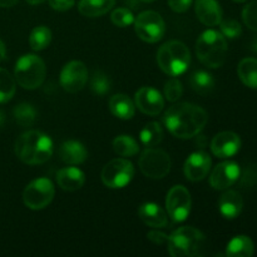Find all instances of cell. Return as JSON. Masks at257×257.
I'll use <instances>...</instances> for the list:
<instances>
[{
  "label": "cell",
  "instance_id": "f6af8a7d",
  "mask_svg": "<svg viewBox=\"0 0 257 257\" xmlns=\"http://www.w3.org/2000/svg\"><path fill=\"white\" fill-rule=\"evenodd\" d=\"M143 3H153V2H156V0H142Z\"/></svg>",
  "mask_w": 257,
  "mask_h": 257
},
{
  "label": "cell",
  "instance_id": "44dd1931",
  "mask_svg": "<svg viewBox=\"0 0 257 257\" xmlns=\"http://www.w3.org/2000/svg\"><path fill=\"white\" fill-rule=\"evenodd\" d=\"M59 156L63 162L68 165H80L87 160L88 152L78 141H65L60 146Z\"/></svg>",
  "mask_w": 257,
  "mask_h": 257
},
{
  "label": "cell",
  "instance_id": "1f68e13d",
  "mask_svg": "<svg viewBox=\"0 0 257 257\" xmlns=\"http://www.w3.org/2000/svg\"><path fill=\"white\" fill-rule=\"evenodd\" d=\"M110 19L115 27L125 28L135 23V15L127 8H117V9L113 10Z\"/></svg>",
  "mask_w": 257,
  "mask_h": 257
},
{
  "label": "cell",
  "instance_id": "e575fe53",
  "mask_svg": "<svg viewBox=\"0 0 257 257\" xmlns=\"http://www.w3.org/2000/svg\"><path fill=\"white\" fill-rule=\"evenodd\" d=\"M242 20L248 29L257 32V0L251 2L243 8Z\"/></svg>",
  "mask_w": 257,
  "mask_h": 257
},
{
  "label": "cell",
  "instance_id": "d6a6232c",
  "mask_svg": "<svg viewBox=\"0 0 257 257\" xmlns=\"http://www.w3.org/2000/svg\"><path fill=\"white\" fill-rule=\"evenodd\" d=\"M90 88H92L93 93L97 95H104L110 90V80L104 73L95 72L92 78V83H90Z\"/></svg>",
  "mask_w": 257,
  "mask_h": 257
},
{
  "label": "cell",
  "instance_id": "5b68a950",
  "mask_svg": "<svg viewBox=\"0 0 257 257\" xmlns=\"http://www.w3.org/2000/svg\"><path fill=\"white\" fill-rule=\"evenodd\" d=\"M205 235L192 226H185L168 236V252L173 257L198 256L205 245Z\"/></svg>",
  "mask_w": 257,
  "mask_h": 257
},
{
  "label": "cell",
  "instance_id": "e0dca14e",
  "mask_svg": "<svg viewBox=\"0 0 257 257\" xmlns=\"http://www.w3.org/2000/svg\"><path fill=\"white\" fill-rule=\"evenodd\" d=\"M195 12L198 20L207 27L218 25L222 20V9L217 0H196Z\"/></svg>",
  "mask_w": 257,
  "mask_h": 257
},
{
  "label": "cell",
  "instance_id": "d6986e66",
  "mask_svg": "<svg viewBox=\"0 0 257 257\" xmlns=\"http://www.w3.org/2000/svg\"><path fill=\"white\" fill-rule=\"evenodd\" d=\"M243 208V200L237 191L228 190L221 196L218 201V210L220 213L227 220H233L238 217Z\"/></svg>",
  "mask_w": 257,
  "mask_h": 257
},
{
  "label": "cell",
  "instance_id": "7bdbcfd3",
  "mask_svg": "<svg viewBox=\"0 0 257 257\" xmlns=\"http://www.w3.org/2000/svg\"><path fill=\"white\" fill-rule=\"evenodd\" d=\"M3 123H4V114H3V113L0 112V125H2Z\"/></svg>",
  "mask_w": 257,
  "mask_h": 257
},
{
  "label": "cell",
  "instance_id": "7a4b0ae2",
  "mask_svg": "<svg viewBox=\"0 0 257 257\" xmlns=\"http://www.w3.org/2000/svg\"><path fill=\"white\" fill-rule=\"evenodd\" d=\"M54 146L49 136L39 131H28L15 142V155L27 165H42L53 155Z\"/></svg>",
  "mask_w": 257,
  "mask_h": 257
},
{
  "label": "cell",
  "instance_id": "7c38bea8",
  "mask_svg": "<svg viewBox=\"0 0 257 257\" xmlns=\"http://www.w3.org/2000/svg\"><path fill=\"white\" fill-rule=\"evenodd\" d=\"M88 82V69L84 63L73 60L64 65L60 73V85L68 93H77Z\"/></svg>",
  "mask_w": 257,
  "mask_h": 257
},
{
  "label": "cell",
  "instance_id": "83f0119b",
  "mask_svg": "<svg viewBox=\"0 0 257 257\" xmlns=\"http://www.w3.org/2000/svg\"><path fill=\"white\" fill-rule=\"evenodd\" d=\"M113 150L120 157H133L140 152V146L131 136H118L113 141Z\"/></svg>",
  "mask_w": 257,
  "mask_h": 257
},
{
  "label": "cell",
  "instance_id": "ac0fdd59",
  "mask_svg": "<svg viewBox=\"0 0 257 257\" xmlns=\"http://www.w3.org/2000/svg\"><path fill=\"white\" fill-rule=\"evenodd\" d=\"M138 216L150 227L161 228L167 225V213L157 203H143L138 208Z\"/></svg>",
  "mask_w": 257,
  "mask_h": 257
},
{
  "label": "cell",
  "instance_id": "ab89813d",
  "mask_svg": "<svg viewBox=\"0 0 257 257\" xmlns=\"http://www.w3.org/2000/svg\"><path fill=\"white\" fill-rule=\"evenodd\" d=\"M19 0H0V7L2 8H12L14 7Z\"/></svg>",
  "mask_w": 257,
  "mask_h": 257
},
{
  "label": "cell",
  "instance_id": "5bb4252c",
  "mask_svg": "<svg viewBox=\"0 0 257 257\" xmlns=\"http://www.w3.org/2000/svg\"><path fill=\"white\" fill-rule=\"evenodd\" d=\"M240 166L233 161H225L213 168L210 177V183L215 190H227L240 177Z\"/></svg>",
  "mask_w": 257,
  "mask_h": 257
},
{
  "label": "cell",
  "instance_id": "836d02e7",
  "mask_svg": "<svg viewBox=\"0 0 257 257\" xmlns=\"http://www.w3.org/2000/svg\"><path fill=\"white\" fill-rule=\"evenodd\" d=\"M220 28L221 34L225 38H228V39H236V38L240 37L241 33H242V28H241L240 23L232 19L221 20Z\"/></svg>",
  "mask_w": 257,
  "mask_h": 257
},
{
  "label": "cell",
  "instance_id": "2e32d148",
  "mask_svg": "<svg viewBox=\"0 0 257 257\" xmlns=\"http://www.w3.org/2000/svg\"><path fill=\"white\" fill-rule=\"evenodd\" d=\"M241 148V140L235 132H221L213 137L211 151L218 158H230Z\"/></svg>",
  "mask_w": 257,
  "mask_h": 257
},
{
  "label": "cell",
  "instance_id": "9a60e30c",
  "mask_svg": "<svg viewBox=\"0 0 257 257\" xmlns=\"http://www.w3.org/2000/svg\"><path fill=\"white\" fill-rule=\"evenodd\" d=\"M211 163H212L211 157L206 152L198 151V152L192 153L186 160L185 167H183L186 178L192 182L202 181L210 172Z\"/></svg>",
  "mask_w": 257,
  "mask_h": 257
},
{
  "label": "cell",
  "instance_id": "6da1fadb",
  "mask_svg": "<svg viewBox=\"0 0 257 257\" xmlns=\"http://www.w3.org/2000/svg\"><path fill=\"white\" fill-rule=\"evenodd\" d=\"M208 115L205 109L192 103L172 105L165 114V124L171 135L181 140L197 136L207 124Z\"/></svg>",
  "mask_w": 257,
  "mask_h": 257
},
{
  "label": "cell",
  "instance_id": "52a82bcc",
  "mask_svg": "<svg viewBox=\"0 0 257 257\" xmlns=\"http://www.w3.org/2000/svg\"><path fill=\"white\" fill-rule=\"evenodd\" d=\"M138 165L143 175L153 180H161L170 172L171 158L163 150L152 147L143 151Z\"/></svg>",
  "mask_w": 257,
  "mask_h": 257
},
{
  "label": "cell",
  "instance_id": "d4e9b609",
  "mask_svg": "<svg viewBox=\"0 0 257 257\" xmlns=\"http://www.w3.org/2000/svg\"><path fill=\"white\" fill-rule=\"evenodd\" d=\"M237 74L241 82L248 88L257 89V59L245 58L237 67Z\"/></svg>",
  "mask_w": 257,
  "mask_h": 257
},
{
  "label": "cell",
  "instance_id": "cb8c5ba5",
  "mask_svg": "<svg viewBox=\"0 0 257 257\" xmlns=\"http://www.w3.org/2000/svg\"><path fill=\"white\" fill-rule=\"evenodd\" d=\"M255 252V245L248 236L240 235L233 237L226 247L228 257H250Z\"/></svg>",
  "mask_w": 257,
  "mask_h": 257
},
{
  "label": "cell",
  "instance_id": "9c48e42d",
  "mask_svg": "<svg viewBox=\"0 0 257 257\" xmlns=\"http://www.w3.org/2000/svg\"><path fill=\"white\" fill-rule=\"evenodd\" d=\"M135 29L143 42L157 43L165 35L166 24L158 13L147 10L135 19Z\"/></svg>",
  "mask_w": 257,
  "mask_h": 257
},
{
  "label": "cell",
  "instance_id": "277c9868",
  "mask_svg": "<svg viewBox=\"0 0 257 257\" xmlns=\"http://www.w3.org/2000/svg\"><path fill=\"white\" fill-rule=\"evenodd\" d=\"M157 63L166 74L177 77L183 74L190 65V49L178 40L165 43L157 53Z\"/></svg>",
  "mask_w": 257,
  "mask_h": 257
},
{
  "label": "cell",
  "instance_id": "4316f807",
  "mask_svg": "<svg viewBox=\"0 0 257 257\" xmlns=\"http://www.w3.org/2000/svg\"><path fill=\"white\" fill-rule=\"evenodd\" d=\"M141 142L146 146L147 148L156 147L160 145L163 140V130L161 127L160 123L151 122L145 125L140 133Z\"/></svg>",
  "mask_w": 257,
  "mask_h": 257
},
{
  "label": "cell",
  "instance_id": "ba28073f",
  "mask_svg": "<svg viewBox=\"0 0 257 257\" xmlns=\"http://www.w3.org/2000/svg\"><path fill=\"white\" fill-rule=\"evenodd\" d=\"M54 193V185L49 178H38L25 187L23 201L30 210H43L52 202Z\"/></svg>",
  "mask_w": 257,
  "mask_h": 257
},
{
  "label": "cell",
  "instance_id": "74e56055",
  "mask_svg": "<svg viewBox=\"0 0 257 257\" xmlns=\"http://www.w3.org/2000/svg\"><path fill=\"white\" fill-rule=\"evenodd\" d=\"M193 0H168V5L176 13H185L190 9Z\"/></svg>",
  "mask_w": 257,
  "mask_h": 257
},
{
  "label": "cell",
  "instance_id": "603a6c76",
  "mask_svg": "<svg viewBox=\"0 0 257 257\" xmlns=\"http://www.w3.org/2000/svg\"><path fill=\"white\" fill-rule=\"evenodd\" d=\"M114 4L115 0H80L78 9L84 17L97 18L109 12Z\"/></svg>",
  "mask_w": 257,
  "mask_h": 257
},
{
  "label": "cell",
  "instance_id": "8fae6325",
  "mask_svg": "<svg viewBox=\"0 0 257 257\" xmlns=\"http://www.w3.org/2000/svg\"><path fill=\"white\" fill-rule=\"evenodd\" d=\"M191 195L185 186H173L167 193L166 198V208L175 222H182L188 217L191 212Z\"/></svg>",
  "mask_w": 257,
  "mask_h": 257
},
{
  "label": "cell",
  "instance_id": "f35d334b",
  "mask_svg": "<svg viewBox=\"0 0 257 257\" xmlns=\"http://www.w3.org/2000/svg\"><path fill=\"white\" fill-rule=\"evenodd\" d=\"M147 237L156 245H163V243H167L168 241V236L166 233L160 232V231H151V232H148Z\"/></svg>",
  "mask_w": 257,
  "mask_h": 257
},
{
  "label": "cell",
  "instance_id": "b9f144b4",
  "mask_svg": "<svg viewBox=\"0 0 257 257\" xmlns=\"http://www.w3.org/2000/svg\"><path fill=\"white\" fill-rule=\"evenodd\" d=\"M27 3H29V4L32 5H38V4H42L43 2H45V0H25Z\"/></svg>",
  "mask_w": 257,
  "mask_h": 257
},
{
  "label": "cell",
  "instance_id": "f1b7e54d",
  "mask_svg": "<svg viewBox=\"0 0 257 257\" xmlns=\"http://www.w3.org/2000/svg\"><path fill=\"white\" fill-rule=\"evenodd\" d=\"M50 42H52V32H50L49 28L44 27V25L35 28L29 37L30 48L33 50H37V52L48 48Z\"/></svg>",
  "mask_w": 257,
  "mask_h": 257
},
{
  "label": "cell",
  "instance_id": "f546056e",
  "mask_svg": "<svg viewBox=\"0 0 257 257\" xmlns=\"http://www.w3.org/2000/svg\"><path fill=\"white\" fill-rule=\"evenodd\" d=\"M15 79L7 69L0 68V103H7L15 94Z\"/></svg>",
  "mask_w": 257,
  "mask_h": 257
},
{
  "label": "cell",
  "instance_id": "4fadbf2b",
  "mask_svg": "<svg viewBox=\"0 0 257 257\" xmlns=\"http://www.w3.org/2000/svg\"><path fill=\"white\" fill-rule=\"evenodd\" d=\"M135 104L142 113L157 115L165 107V99L157 89L152 87H142L135 94Z\"/></svg>",
  "mask_w": 257,
  "mask_h": 257
},
{
  "label": "cell",
  "instance_id": "d590c367",
  "mask_svg": "<svg viewBox=\"0 0 257 257\" xmlns=\"http://www.w3.org/2000/svg\"><path fill=\"white\" fill-rule=\"evenodd\" d=\"M183 87L178 79H170L165 85V97L168 102H176L182 97Z\"/></svg>",
  "mask_w": 257,
  "mask_h": 257
},
{
  "label": "cell",
  "instance_id": "3957f363",
  "mask_svg": "<svg viewBox=\"0 0 257 257\" xmlns=\"http://www.w3.org/2000/svg\"><path fill=\"white\" fill-rule=\"evenodd\" d=\"M196 54L206 67L220 68L227 54L226 38L216 30H206L196 42Z\"/></svg>",
  "mask_w": 257,
  "mask_h": 257
},
{
  "label": "cell",
  "instance_id": "ee69618b",
  "mask_svg": "<svg viewBox=\"0 0 257 257\" xmlns=\"http://www.w3.org/2000/svg\"><path fill=\"white\" fill-rule=\"evenodd\" d=\"M233 2H235V3H245V2H247V0H233Z\"/></svg>",
  "mask_w": 257,
  "mask_h": 257
},
{
  "label": "cell",
  "instance_id": "30bf717a",
  "mask_svg": "<svg viewBox=\"0 0 257 257\" xmlns=\"http://www.w3.org/2000/svg\"><path fill=\"white\" fill-rule=\"evenodd\" d=\"M135 167L124 158H115L108 162L102 170V182L109 188H123L132 181Z\"/></svg>",
  "mask_w": 257,
  "mask_h": 257
},
{
  "label": "cell",
  "instance_id": "4dcf8cb0",
  "mask_svg": "<svg viewBox=\"0 0 257 257\" xmlns=\"http://www.w3.org/2000/svg\"><path fill=\"white\" fill-rule=\"evenodd\" d=\"M14 118L22 127H30L37 119V110L32 104L20 103L14 109Z\"/></svg>",
  "mask_w": 257,
  "mask_h": 257
},
{
  "label": "cell",
  "instance_id": "ffe728a7",
  "mask_svg": "<svg viewBox=\"0 0 257 257\" xmlns=\"http://www.w3.org/2000/svg\"><path fill=\"white\" fill-rule=\"evenodd\" d=\"M57 182L62 190L73 192L83 187L85 182V176L79 168L77 167H65L58 171Z\"/></svg>",
  "mask_w": 257,
  "mask_h": 257
},
{
  "label": "cell",
  "instance_id": "484cf974",
  "mask_svg": "<svg viewBox=\"0 0 257 257\" xmlns=\"http://www.w3.org/2000/svg\"><path fill=\"white\" fill-rule=\"evenodd\" d=\"M190 83L192 89L201 95L210 94L215 87L213 75L208 72H205V70H197V72L193 73L190 78Z\"/></svg>",
  "mask_w": 257,
  "mask_h": 257
},
{
  "label": "cell",
  "instance_id": "60d3db41",
  "mask_svg": "<svg viewBox=\"0 0 257 257\" xmlns=\"http://www.w3.org/2000/svg\"><path fill=\"white\" fill-rule=\"evenodd\" d=\"M5 54H7V49H5L4 43H3L2 40H0V62H2V60H4Z\"/></svg>",
  "mask_w": 257,
  "mask_h": 257
},
{
  "label": "cell",
  "instance_id": "7402d4cb",
  "mask_svg": "<svg viewBox=\"0 0 257 257\" xmlns=\"http://www.w3.org/2000/svg\"><path fill=\"white\" fill-rule=\"evenodd\" d=\"M109 110L119 119H131L136 113V104L128 95L115 94L109 99Z\"/></svg>",
  "mask_w": 257,
  "mask_h": 257
},
{
  "label": "cell",
  "instance_id": "8992f818",
  "mask_svg": "<svg viewBox=\"0 0 257 257\" xmlns=\"http://www.w3.org/2000/svg\"><path fill=\"white\" fill-rule=\"evenodd\" d=\"M47 67L42 58L34 54H25L15 64V82L24 89H37L45 80Z\"/></svg>",
  "mask_w": 257,
  "mask_h": 257
},
{
  "label": "cell",
  "instance_id": "8d00e7d4",
  "mask_svg": "<svg viewBox=\"0 0 257 257\" xmlns=\"http://www.w3.org/2000/svg\"><path fill=\"white\" fill-rule=\"evenodd\" d=\"M52 9L57 12H67L72 9L75 4V0H48Z\"/></svg>",
  "mask_w": 257,
  "mask_h": 257
}]
</instances>
